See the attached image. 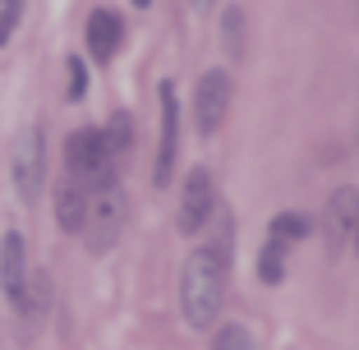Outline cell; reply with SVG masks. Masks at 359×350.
<instances>
[{"label": "cell", "mask_w": 359, "mask_h": 350, "mask_svg": "<svg viewBox=\"0 0 359 350\" xmlns=\"http://www.w3.org/2000/svg\"><path fill=\"white\" fill-rule=\"evenodd\" d=\"M231 213H212V235L203 240V249H194L184 258L180 272V309L189 328H212L226 299V267H231Z\"/></svg>", "instance_id": "obj_1"}, {"label": "cell", "mask_w": 359, "mask_h": 350, "mask_svg": "<svg viewBox=\"0 0 359 350\" xmlns=\"http://www.w3.org/2000/svg\"><path fill=\"white\" fill-rule=\"evenodd\" d=\"M65 175L79 180L88 194L102 189V184H116V157L106 152V138L102 129H74L65 138Z\"/></svg>", "instance_id": "obj_2"}, {"label": "cell", "mask_w": 359, "mask_h": 350, "mask_svg": "<svg viewBox=\"0 0 359 350\" xmlns=\"http://www.w3.org/2000/svg\"><path fill=\"white\" fill-rule=\"evenodd\" d=\"M125 217H129V203H125V189H120V184H102V189L88 194V217H83L88 254L116 249L120 231H125Z\"/></svg>", "instance_id": "obj_3"}, {"label": "cell", "mask_w": 359, "mask_h": 350, "mask_svg": "<svg viewBox=\"0 0 359 350\" xmlns=\"http://www.w3.org/2000/svg\"><path fill=\"white\" fill-rule=\"evenodd\" d=\"M10 170H14V189H19L23 203H37L46 180V138L37 125H28L19 138H14V152H10Z\"/></svg>", "instance_id": "obj_4"}, {"label": "cell", "mask_w": 359, "mask_h": 350, "mask_svg": "<svg viewBox=\"0 0 359 350\" xmlns=\"http://www.w3.org/2000/svg\"><path fill=\"white\" fill-rule=\"evenodd\" d=\"M212 213H217V184H212V170L208 166H194L189 175H184V194H180V235H198L208 231Z\"/></svg>", "instance_id": "obj_5"}, {"label": "cell", "mask_w": 359, "mask_h": 350, "mask_svg": "<svg viewBox=\"0 0 359 350\" xmlns=\"http://www.w3.org/2000/svg\"><path fill=\"white\" fill-rule=\"evenodd\" d=\"M226 111H231V74L226 69H208L198 79V93H194V129L203 138H212L222 129Z\"/></svg>", "instance_id": "obj_6"}, {"label": "cell", "mask_w": 359, "mask_h": 350, "mask_svg": "<svg viewBox=\"0 0 359 350\" xmlns=\"http://www.w3.org/2000/svg\"><path fill=\"white\" fill-rule=\"evenodd\" d=\"M161 97V143H157V170H152V184L166 189V180L175 175V157H180V97H175V83H161L157 88Z\"/></svg>", "instance_id": "obj_7"}, {"label": "cell", "mask_w": 359, "mask_h": 350, "mask_svg": "<svg viewBox=\"0 0 359 350\" xmlns=\"http://www.w3.org/2000/svg\"><path fill=\"white\" fill-rule=\"evenodd\" d=\"M0 290L14 309L23 314V290H28V249H23L19 231L0 235Z\"/></svg>", "instance_id": "obj_8"}, {"label": "cell", "mask_w": 359, "mask_h": 350, "mask_svg": "<svg viewBox=\"0 0 359 350\" xmlns=\"http://www.w3.org/2000/svg\"><path fill=\"white\" fill-rule=\"evenodd\" d=\"M120 37H125V23H120L116 10H93L88 14V51H93L97 65H106L120 51Z\"/></svg>", "instance_id": "obj_9"}, {"label": "cell", "mask_w": 359, "mask_h": 350, "mask_svg": "<svg viewBox=\"0 0 359 350\" xmlns=\"http://www.w3.org/2000/svg\"><path fill=\"white\" fill-rule=\"evenodd\" d=\"M355 208H359L355 189H337L332 194V203H327V249L332 254H341L346 240H355Z\"/></svg>", "instance_id": "obj_10"}, {"label": "cell", "mask_w": 359, "mask_h": 350, "mask_svg": "<svg viewBox=\"0 0 359 350\" xmlns=\"http://www.w3.org/2000/svg\"><path fill=\"white\" fill-rule=\"evenodd\" d=\"M83 217H88V189L65 175L55 184V222H60V231L74 235V231H83Z\"/></svg>", "instance_id": "obj_11"}, {"label": "cell", "mask_w": 359, "mask_h": 350, "mask_svg": "<svg viewBox=\"0 0 359 350\" xmlns=\"http://www.w3.org/2000/svg\"><path fill=\"white\" fill-rule=\"evenodd\" d=\"M285 254H290V244H285V240H272V235H267L263 254H258V281L276 286V281L285 276Z\"/></svg>", "instance_id": "obj_12"}, {"label": "cell", "mask_w": 359, "mask_h": 350, "mask_svg": "<svg viewBox=\"0 0 359 350\" xmlns=\"http://www.w3.org/2000/svg\"><path fill=\"white\" fill-rule=\"evenodd\" d=\"M102 138H106V152H111V157H125V152L134 148V120H129L125 111H116L111 125L102 129Z\"/></svg>", "instance_id": "obj_13"}, {"label": "cell", "mask_w": 359, "mask_h": 350, "mask_svg": "<svg viewBox=\"0 0 359 350\" xmlns=\"http://www.w3.org/2000/svg\"><path fill=\"white\" fill-rule=\"evenodd\" d=\"M267 231H272V240L295 244V240H304V235H309V217H299V213H281V217H272V222H267Z\"/></svg>", "instance_id": "obj_14"}, {"label": "cell", "mask_w": 359, "mask_h": 350, "mask_svg": "<svg viewBox=\"0 0 359 350\" xmlns=\"http://www.w3.org/2000/svg\"><path fill=\"white\" fill-rule=\"evenodd\" d=\"M212 350H258V341L249 337V328H240V323H226V328L217 332V341H212Z\"/></svg>", "instance_id": "obj_15"}, {"label": "cell", "mask_w": 359, "mask_h": 350, "mask_svg": "<svg viewBox=\"0 0 359 350\" xmlns=\"http://www.w3.org/2000/svg\"><path fill=\"white\" fill-rule=\"evenodd\" d=\"M65 74H69L65 97H69V102H83V93H88V65L79 60V55H69V60H65Z\"/></svg>", "instance_id": "obj_16"}, {"label": "cell", "mask_w": 359, "mask_h": 350, "mask_svg": "<svg viewBox=\"0 0 359 350\" xmlns=\"http://www.w3.org/2000/svg\"><path fill=\"white\" fill-rule=\"evenodd\" d=\"M222 28H226V51L240 55L244 51V19H240V10H235V5L222 14Z\"/></svg>", "instance_id": "obj_17"}, {"label": "cell", "mask_w": 359, "mask_h": 350, "mask_svg": "<svg viewBox=\"0 0 359 350\" xmlns=\"http://www.w3.org/2000/svg\"><path fill=\"white\" fill-rule=\"evenodd\" d=\"M19 19H23V0H5V5H0V46H10Z\"/></svg>", "instance_id": "obj_18"}]
</instances>
